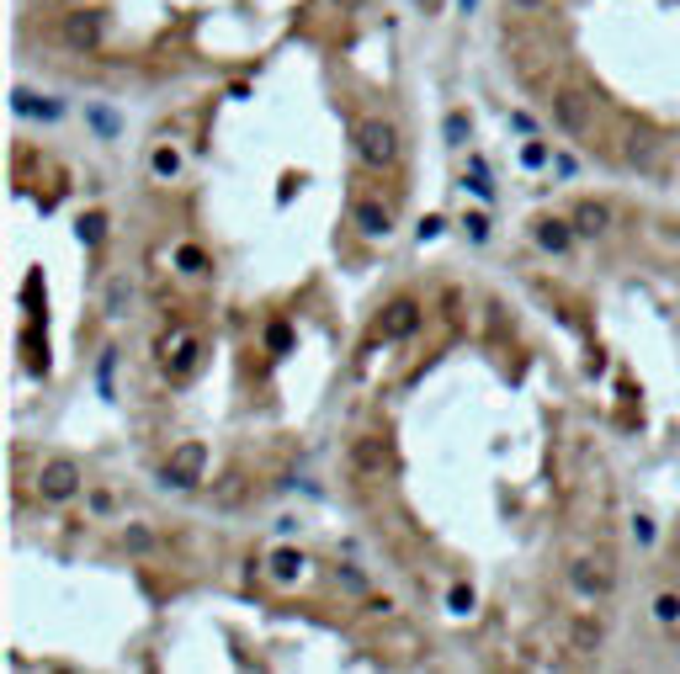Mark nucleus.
Listing matches in <instances>:
<instances>
[{
	"label": "nucleus",
	"mask_w": 680,
	"mask_h": 674,
	"mask_svg": "<svg viewBox=\"0 0 680 674\" xmlns=\"http://www.w3.org/2000/svg\"><path fill=\"white\" fill-rule=\"evenodd\" d=\"M69 5H85V0H69Z\"/></svg>",
	"instance_id": "nucleus-38"
},
{
	"label": "nucleus",
	"mask_w": 680,
	"mask_h": 674,
	"mask_svg": "<svg viewBox=\"0 0 680 674\" xmlns=\"http://www.w3.org/2000/svg\"><path fill=\"white\" fill-rule=\"evenodd\" d=\"M112 361H117V350H107L102 356V394H112Z\"/></svg>",
	"instance_id": "nucleus-31"
},
{
	"label": "nucleus",
	"mask_w": 680,
	"mask_h": 674,
	"mask_svg": "<svg viewBox=\"0 0 680 674\" xmlns=\"http://www.w3.org/2000/svg\"><path fill=\"white\" fill-rule=\"evenodd\" d=\"M521 160H526V165H542V160H548V149H542V144H526V155H521Z\"/></svg>",
	"instance_id": "nucleus-32"
},
{
	"label": "nucleus",
	"mask_w": 680,
	"mask_h": 674,
	"mask_svg": "<svg viewBox=\"0 0 680 674\" xmlns=\"http://www.w3.org/2000/svg\"><path fill=\"white\" fill-rule=\"evenodd\" d=\"M574 648H579V653H595V648H601V626L579 621V626H574Z\"/></svg>",
	"instance_id": "nucleus-24"
},
{
	"label": "nucleus",
	"mask_w": 680,
	"mask_h": 674,
	"mask_svg": "<svg viewBox=\"0 0 680 674\" xmlns=\"http://www.w3.org/2000/svg\"><path fill=\"white\" fill-rule=\"evenodd\" d=\"M606 224H612V213H606L601 202H579V208H574V228H579V234H606Z\"/></svg>",
	"instance_id": "nucleus-12"
},
{
	"label": "nucleus",
	"mask_w": 680,
	"mask_h": 674,
	"mask_svg": "<svg viewBox=\"0 0 680 674\" xmlns=\"http://www.w3.org/2000/svg\"><path fill=\"white\" fill-rule=\"evenodd\" d=\"M574 234H579L574 218H542V224H537V244H542L548 255H564L568 244H574Z\"/></svg>",
	"instance_id": "nucleus-7"
},
{
	"label": "nucleus",
	"mask_w": 680,
	"mask_h": 674,
	"mask_svg": "<svg viewBox=\"0 0 680 674\" xmlns=\"http://www.w3.org/2000/svg\"><path fill=\"white\" fill-rule=\"evenodd\" d=\"M128 547H139V553H144V547H155V531H144V526H128Z\"/></svg>",
	"instance_id": "nucleus-30"
},
{
	"label": "nucleus",
	"mask_w": 680,
	"mask_h": 674,
	"mask_svg": "<svg viewBox=\"0 0 680 674\" xmlns=\"http://www.w3.org/2000/svg\"><path fill=\"white\" fill-rule=\"evenodd\" d=\"M462 228H468V239H473V244H484V239H489V218H484V213H468Z\"/></svg>",
	"instance_id": "nucleus-26"
},
{
	"label": "nucleus",
	"mask_w": 680,
	"mask_h": 674,
	"mask_svg": "<svg viewBox=\"0 0 680 674\" xmlns=\"http://www.w3.org/2000/svg\"><path fill=\"white\" fill-rule=\"evenodd\" d=\"M11 107H16V112H22V117H43V122H54V117L64 112L58 102H38L32 91H11Z\"/></svg>",
	"instance_id": "nucleus-11"
},
{
	"label": "nucleus",
	"mask_w": 680,
	"mask_h": 674,
	"mask_svg": "<svg viewBox=\"0 0 680 674\" xmlns=\"http://www.w3.org/2000/svg\"><path fill=\"white\" fill-rule=\"evenodd\" d=\"M356 155H362V165H372V170H389L398 160V133L389 128V122H362L356 128Z\"/></svg>",
	"instance_id": "nucleus-1"
},
{
	"label": "nucleus",
	"mask_w": 680,
	"mask_h": 674,
	"mask_svg": "<svg viewBox=\"0 0 680 674\" xmlns=\"http://www.w3.org/2000/svg\"><path fill=\"white\" fill-rule=\"evenodd\" d=\"M175 266H181V271H192V277H197V271H202V266H208V255H202V250H197V244H181V250H175Z\"/></svg>",
	"instance_id": "nucleus-23"
},
{
	"label": "nucleus",
	"mask_w": 680,
	"mask_h": 674,
	"mask_svg": "<svg viewBox=\"0 0 680 674\" xmlns=\"http://www.w3.org/2000/svg\"><path fill=\"white\" fill-rule=\"evenodd\" d=\"M298 573H303V553H292V547L272 553V579H277V584H292Z\"/></svg>",
	"instance_id": "nucleus-13"
},
{
	"label": "nucleus",
	"mask_w": 680,
	"mask_h": 674,
	"mask_svg": "<svg viewBox=\"0 0 680 674\" xmlns=\"http://www.w3.org/2000/svg\"><path fill=\"white\" fill-rule=\"evenodd\" d=\"M75 234H80V244H85V250H96V244L107 239V213H85V218L75 224Z\"/></svg>",
	"instance_id": "nucleus-14"
},
{
	"label": "nucleus",
	"mask_w": 680,
	"mask_h": 674,
	"mask_svg": "<svg viewBox=\"0 0 680 674\" xmlns=\"http://www.w3.org/2000/svg\"><path fill=\"white\" fill-rule=\"evenodd\" d=\"M420 330V303L415 297H398V303H389L383 308V319H378V335L383 340H404Z\"/></svg>",
	"instance_id": "nucleus-5"
},
{
	"label": "nucleus",
	"mask_w": 680,
	"mask_h": 674,
	"mask_svg": "<svg viewBox=\"0 0 680 674\" xmlns=\"http://www.w3.org/2000/svg\"><path fill=\"white\" fill-rule=\"evenodd\" d=\"M436 234H442V218H425V224H420V244H425V239H436Z\"/></svg>",
	"instance_id": "nucleus-33"
},
{
	"label": "nucleus",
	"mask_w": 680,
	"mask_h": 674,
	"mask_svg": "<svg viewBox=\"0 0 680 674\" xmlns=\"http://www.w3.org/2000/svg\"><path fill=\"white\" fill-rule=\"evenodd\" d=\"M102 32H107V16L102 11H69V22H64V43L69 49H96L102 43Z\"/></svg>",
	"instance_id": "nucleus-4"
},
{
	"label": "nucleus",
	"mask_w": 680,
	"mask_h": 674,
	"mask_svg": "<svg viewBox=\"0 0 680 674\" xmlns=\"http://www.w3.org/2000/svg\"><path fill=\"white\" fill-rule=\"evenodd\" d=\"M340 5H356V0H340Z\"/></svg>",
	"instance_id": "nucleus-37"
},
{
	"label": "nucleus",
	"mask_w": 680,
	"mask_h": 674,
	"mask_svg": "<svg viewBox=\"0 0 680 674\" xmlns=\"http://www.w3.org/2000/svg\"><path fill=\"white\" fill-rule=\"evenodd\" d=\"M654 616L665 621V626H676V621H680V595H676V590H665V595L654 600Z\"/></svg>",
	"instance_id": "nucleus-21"
},
{
	"label": "nucleus",
	"mask_w": 680,
	"mask_h": 674,
	"mask_svg": "<svg viewBox=\"0 0 680 674\" xmlns=\"http://www.w3.org/2000/svg\"><path fill=\"white\" fill-rule=\"evenodd\" d=\"M197 350H202L197 340H181V345H175V356H170V372H175V377H186V372L197 367Z\"/></svg>",
	"instance_id": "nucleus-17"
},
{
	"label": "nucleus",
	"mask_w": 680,
	"mask_h": 674,
	"mask_svg": "<svg viewBox=\"0 0 680 674\" xmlns=\"http://www.w3.org/2000/svg\"><path fill=\"white\" fill-rule=\"evenodd\" d=\"M553 117L564 122L568 133H585V96H574V91L553 96Z\"/></svg>",
	"instance_id": "nucleus-10"
},
{
	"label": "nucleus",
	"mask_w": 680,
	"mask_h": 674,
	"mask_svg": "<svg viewBox=\"0 0 680 674\" xmlns=\"http://www.w3.org/2000/svg\"><path fill=\"white\" fill-rule=\"evenodd\" d=\"M654 155H659L654 138H632V144H627V160H632V165H654Z\"/></svg>",
	"instance_id": "nucleus-25"
},
{
	"label": "nucleus",
	"mask_w": 680,
	"mask_h": 674,
	"mask_svg": "<svg viewBox=\"0 0 680 674\" xmlns=\"http://www.w3.org/2000/svg\"><path fill=\"white\" fill-rule=\"evenodd\" d=\"M266 345H272V350H287V345H292V330H287V324H272V330H266Z\"/></svg>",
	"instance_id": "nucleus-29"
},
{
	"label": "nucleus",
	"mask_w": 680,
	"mask_h": 674,
	"mask_svg": "<svg viewBox=\"0 0 680 674\" xmlns=\"http://www.w3.org/2000/svg\"><path fill=\"white\" fill-rule=\"evenodd\" d=\"M447 606H452L457 616H468V611H473V590H468V584H457V590H452V600H447Z\"/></svg>",
	"instance_id": "nucleus-28"
},
{
	"label": "nucleus",
	"mask_w": 680,
	"mask_h": 674,
	"mask_svg": "<svg viewBox=\"0 0 680 674\" xmlns=\"http://www.w3.org/2000/svg\"><path fill=\"white\" fill-rule=\"evenodd\" d=\"M155 175H181V155H175V149H170V144H160V149H155Z\"/></svg>",
	"instance_id": "nucleus-22"
},
{
	"label": "nucleus",
	"mask_w": 680,
	"mask_h": 674,
	"mask_svg": "<svg viewBox=\"0 0 680 674\" xmlns=\"http://www.w3.org/2000/svg\"><path fill=\"white\" fill-rule=\"evenodd\" d=\"M468 133H473L468 112H447V122H442V138H447V144H468Z\"/></svg>",
	"instance_id": "nucleus-18"
},
{
	"label": "nucleus",
	"mask_w": 680,
	"mask_h": 674,
	"mask_svg": "<svg viewBox=\"0 0 680 674\" xmlns=\"http://www.w3.org/2000/svg\"><path fill=\"white\" fill-rule=\"evenodd\" d=\"M383 462H389V441L383 436H362L356 441V467L362 473H383Z\"/></svg>",
	"instance_id": "nucleus-9"
},
{
	"label": "nucleus",
	"mask_w": 680,
	"mask_h": 674,
	"mask_svg": "<svg viewBox=\"0 0 680 674\" xmlns=\"http://www.w3.org/2000/svg\"><path fill=\"white\" fill-rule=\"evenodd\" d=\"M457 5H462V11H473V5H479V0H457Z\"/></svg>",
	"instance_id": "nucleus-36"
},
{
	"label": "nucleus",
	"mask_w": 680,
	"mask_h": 674,
	"mask_svg": "<svg viewBox=\"0 0 680 674\" xmlns=\"http://www.w3.org/2000/svg\"><path fill=\"white\" fill-rule=\"evenodd\" d=\"M356 228H362L367 239H389V234H394V218H389V208H378V202H356Z\"/></svg>",
	"instance_id": "nucleus-8"
},
{
	"label": "nucleus",
	"mask_w": 680,
	"mask_h": 674,
	"mask_svg": "<svg viewBox=\"0 0 680 674\" xmlns=\"http://www.w3.org/2000/svg\"><path fill=\"white\" fill-rule=\"evenodd\" d=\"M38 494H43L49 505H64V500H75V494H80V467H75L69 457H54V462H43V473H38Z\"/></svg>",
	"instance_id": "nucleus-3"
},
{
	"label": "nucleus",
	"mask_w": 680,
	"mask_h": 674,
	"mask_svg": "<svg viewBox=\"0 0 680 674\" xmlns=\"http://www.w3.org/2000/svg\"><path fill=\"white\" fill-rule=\"evenodd\" d=\"M91 510H96V515H107V510H112V494H102V489H96V494H91Z\"/></svg>",
	"instance_id": "nucleus-34"
},
{
	"label": "nucleus",
	"mask_w": 680,
	"mask_h": 674,
	"mask_svg": "<svg viewBox=\"0 0 680 674\" xmlns=\"http://www.w3.org/2000/svg\"><path fill=\"white\" fill-rule=\"evenodd\" d=\"M510 5H521V11H537V5H542V0H510Z\"/></svg>",
	"instance_id": "nucleus-35"
},
{
	"label": "nucleus",
	"mask_w": 680,
	"mask_h": 674,
	"mask_svg": "<svg viewBox=\"0 0 680 674\" xmlns=\"http://www.w3.org/2000/svg\"><path fill=\"white\" fill-rule=\"evenodd\" d=\"M85 122H91L102 138H117V133H122V122H117L112 107H85Z\"/></svg>",
	"instance_id": "nucleus-16"
},
{
	"label": "nucleus",
	"mask_w": 680,
	"mask_h": 674,
	"mask_svg": "<svg viewBox=\"0 0 680 674\" xmlns=\"http://www.w3.org/2000/svg\"><path fill=\"white\" fill-rule=\"evenodd\" d=\"M128 297H133V287H128V277H117L107 287V314H128Z\"/></svg>",
	"instance_id": "nucleus-20"
},
{
	"label": "nucleus",
	"mask_w": 680,
	"mask_h": 674,
	"mask_svg": "<svg viewBox=\"0 0 680 674\" xmlns=\"http://www.w3.org/2000/svg\"><path fill=\"white\" fill-rule=\"evenodd\" d=\"M425 5H431V0H425Z\"/></svg>",
	"instance_id": "nucleus-39"
},
{
	"label": "nucleus",
	"mask_w": 680,
	"mask_h": 674,
	"mask_svg": "<svg viewBox=\"0 0 680 674\" xmlns=\"http://www.w3.org/2000/svg\"><path fill=\"white\" fill-rule=\"evenodd\" d=\"M462 186H468L473 197H484V202L495 197V186H489V170H484V160H479V155L468 160V175H462Z\"/></svg>",
	"instance_id": "nucleus-15"
},
{
	"label": "nucleus",
	"mask_w": 680,
	"mask_h": 674,
	"mask_svg": "<svg viewBox=\"0 0 680 674\" xmlns=\"http://www.w3.org/2000/svg\"><path fill=\"white\" fill-rule=\"evenodd\" d=\"M568 584H574L579 595H612V573H606V568H590V558L568 563Z\"/></svg>",
	"instance_id": "nucleus-6"
},
{
	"label": "nucleus",
	"mask_w": 680,
	"mask_h": 674,
	"mask_svg": "<svg viewBox=\"0 0 680 674\" xmlns=\"http://www.w3.org/2000/svg\"><path fill=\"white\" fill-rule=\"evenodd\" d=\"M336 579H340V590H351V595H367V573H362V568L340 563V568H336Z\"/></svg>",
	"instance_id": "nucleus-19"
},
{
	"label": "nucleus",
	"mask_w": 680,
	"mask_h": 674,
	"mask_svg": "<svg viewBox=\"0 0 680 674\" xmlns=\"http://www.w3.org/2000/svg\"><path fill=\"white\" fill-rule=\"evenodd\" d=\"M632 542H638V547H654V520H649V515L632 520Z\"/></svg>",
	"instance_id": "nucleus-27"
},
{
	"label": "nucleus",
	"mask_w": 680,
	"mask_h": 674,
	"mask_svg": "<svg viewBox=\"0 0 680 674\" xmlns=\"http://www.w3.org/2000/svg\"><path fill=\"white\" fill-rule=\"evenodd\" d=\"M202 467H208V447L202 441H181L166 462V483L170 489H197L202 483Z\"/></svg>",
	"instance_id": "nucleus-2"
}]
</instances>
